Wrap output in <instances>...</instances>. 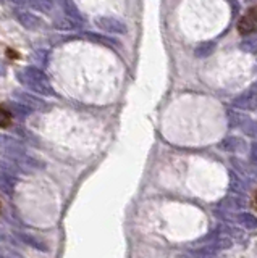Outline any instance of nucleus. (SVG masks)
Instances as JSON below:
<instances>
[{
	"instance_id": "obj_1",
	"label": "nucleus",
	"mask_w": 257,
	"mask_h": 258,
	"mask_svg": "<svg viewBox=\"0 0 257 258\" xmlns=\"http://www.w3.org/2000/svg\"><path fill=\"white\" fill-rule=\"evenodd\" d=\"M17 79L19 81V84L24 86V87L29 90H33V92L37 95H44V97L57 95L52 87V84H50L49 78L45 76V73L36 67L19 68L17 71Z\"/></svg>"
},
{
	"instance_id": "obj_2",
	"label": "nucleus",
	"mask_w": 257,
	"mask_h": 258,
	"mask_svg": "<svg viewBox=\"0 0 257 258\" xmlns=\"http://www.w3.org/2000/svg\"><path fill=\"white\" fill-rule=\"evenodd\" d=\"M5 155H7L8 161H12V163L17 166L19 171H24V173H33V171H37V170L44 168L42 161L37 160L36 156L29 155L26 150L12 152V154H5Z\"/></svg>"
},
{
	"instance_id": "obj_3",
	"label": "nucleus",
	"mask_w": 257,
	"mask_h": 258,
	"mask_svg": "<svg viewBox=\"0 0 257 258\" xmlns=\"http://www.w3.org/2000/svg\"><path fill=\"white\" fill-rule=\"evenodd\" d=\"M95 26L109 34H127V24L113 17H99L95 18Z\"/></svg>"
},
{
	"instance_id": "obj_4",
	"label": "nucleus",
	"mask_w": 257,
	"mask_h": 258,
	"mask_svg": "<svg viewBox=\"0 0 257 258\" xmlns=\"http://www.w3.org/2000/svg\"><path fill=\"white\" fill-rule=\"evenodd\" d=\"M15 18L18 19V23L24 26L29 31H36L42 26V19L33 15L31 12H26V10H15Z\"/></svg>"
},
{
	"instance_id": "obj_5",
	"label": "nucleus",
	"mask_w": 257,
	"mask_h": 258,
	"mask_svg": "<svg viewBox=\"0 0 257 258\" xmlns=\"http://www.w3.org/2000/svg\"><path fill=\"white\" fill-rule=\"evenodd\" d=\"M13 97L17 99V102L26 105V107L33 108V110H42V108L47 107L44 100L39 99L37 95H33V94H28V92H21V90H15Z\"/></svg>"
},
{
	"instance_id": "obj_6",
	"label": "nucleus",
	"mask_w": 257,
	"mask_h": 258,
	"mask_svg": "<svg viewBox=\"0 0 257 258\" xmlns=\"http://www.w3.org/2000/svg\"><path fill=\"white\" fill-rule=\"evenodd\" d=\"M244 205H246L244 197L243 195H238V194H233V195L225 197L223 200H220L219 210L228 211V213H238V211L243 208Z\"/></svg>"
},
{
	"instance_id": "obj_7",
	"label": "nucleus",
	"mask_w": 257,
	"mask_h": 258,
	"mask_svg": "<svg viewBox=\"0 0 257 258\" xmlns=\"http://www.w3.org/2000/svg\"><path fill=\"white\" fill-rule=\"evenodd\" d=\"M238 29H239L241 34H244V36L246 34H251V33L256 31L257 29V7L251 8L249 12L239 19Z\"/></svg>"
},
{
	"instance_id": "obj_8",
	"label": "nucleus",
	"mask_w": 257,
	"mask_h": 258,
	"mask_svg": "<svg viewBox=\"0 0 257 258\" xmlns=\"http://www.w3.org/2000/svg\"><path fill=\"white\" fill-rule=\"evenodd\" d=\"M0 150L3 152V154H12V152H21V150H26L24 147V144L21 140L12 138V136H5V134H0Z\"/></svg>"
},
{
	"instance_id": "obj_9",
	"label": "nucleus",
	"mask_w": 257,
	"mask_h": 258,
	"mask_svg": "<svg viewBox=\"0 0 257 258\" xmlns=\"http://www.w3.org/2000/svg\"><path fill=\"white\" fill-rule=\"evenodd\" d=\"M13 234H15V237H17V239L21 241L23 244H26V245H29V247H33V249H37V250H42V252H45V250L49 249V247L45 245V242H44V241H41V239H39V237H36V236L28 234V232L13 231Z\"/></svg>"
},
{
	"instance_id": "obj_10",
	"label": "nucleus",
	"mask_w": 257,
	"mask_h": 258,
	"mask_svg": "<svg viewBox=\"0 0 257 258\" xmlns=\"http://www.w3.org/2000/svg\"><path fill=\"white\" fill-rule=\"evenodd\" d=\"M15 187H17V174L0 170V192L12 195L15 192Z\"/></svg>"
},
{
	"instance_id": "obj_11",
	"label": "nucleus",
	"mask_w": 257,
	"mask_h": 258,
	"mask_svg": "<svg viewBox=\"0 0 257 258\" xmlns=\"http://www.w3.org/2000/svg\"><path fill=\"white\" fill-rule=\"evenodd\" d=\"M231 163H233L235 170H238V173L243 174L244 178L253 179V181L257 179V166L246 163V161L239 160V158H233V160H231Z\"/></svg>"
},
{
	"instance_id": "obj_12",
	"label": "nucleus",
	"mask_w": 257,
	"mask_h": 258,
	"mask_svg": "<svg viewBox=\"0 0 257 258\" xmlns=\"http://www.w3.org/2000/svg\"><path fill=\"white\" fill-rule=\"evenodd\" d=\"M220 149L225 152H244L246 150V142L241 138H235V136H230L225 140L220 142Z\"/></svg>"
},
{
	"instance_id": "obj_13",
	"label": "nucleus",
	"mask_w": 257,
	"mask_h": 258,
	"mask_svg": "<svg viewBox=\"0 0 257 258\" xmlns=\"http://www.w3.org/2000/svg\"><path fill=\"white\" fill-rule=\"evenodd\" d=\"M7 110L10 111V115L18 116V118H26L33 113V108L26 107V105L19 103V102H10L7 103Z\"/></svg>"
},
{
	"instance_id": "obj_14",
	"label": "nucleus",
	"mask_w": 257,
	"mask_h": 258,
	"mask_svg": "<svg viewBox=\"0 0 257 258\" xmlns=\"http://www.w3.org/2000/svg\"><path fill=\"white\" fill-rule=\"evenodd\" d=\"M236 223L246 227V229H256L257 227V218L248 211H238L236 213Z\"/></svg>"
},
{
	"instance_id": "obj_15",
	"label": "nucleus",
	"mask_w": 257,
	"mask_h": 258,
	"mask_svg": "<svg viewBox=\"0 0 257 258\" xmlns=\"http://www.w3.org/2000/svg\"><path fill=\"white\" fill-rule=\"evenodd\" d=\"M62 8L65 15L72 19L74 23H81V13H79V10L76 8V5H74L72 0H62Z\"/></svg>"
},
{
	"instance_id": "obj_16",
	"label": "nucleus",
	"mask_w": 257,
	"mask_h": 258,
	"mask_svg": "<svg viewBox=\"0 0 257 258\" xmlns=\"http://www.w3.org/2000/svg\"><path fill=\"white\" fill-rule=\"evenodd\" d=\"M230 189L238 195H244L248 190V184L244 183V179H241L238 174H230Z\"/></svg>"
},
{
	"instance_id": "obj_17",
	"label": "nucleus",
	"mask_w": 257,
	"mask_h": 258,
	"mask_svg": "<svg viewBox=\"0 0 257 258\" xmlns=\"http://www.w3.org/2000/svg\"><path fill=\"white\" fill-rule=\"evenodd\" d=\"M233 245V239L228 236H219L215 241H212V247L215 250H225V249H230V247Z\"/></svg>"
},
{
	"instance_id": "obj_18",
	"label": "nucleus",
	"mask_w": 257,
	"mask_h": 258,
	"mask_svg": "<svg viewBox=\"0 0 257 258\" xmlns=\"http://www.w3.org/2000/svg\"><path fill=\"white\" fill-rule=\"evenodd\" d=\"M214 49H215L214 42H202L198 49L194 50V53H196V57H207V55L214 52Z\"/></svg>"
},
{
	"instance_id": "obj_19",
	"label": "nucleus",
	"mask_w": 257,
	"mask_h": 258,
	"mask_svg": "<svg viewBox=\"0 0 257 258\" xmlns=\"http://www.w3.org/2000/svg\"><path fill=\"white\" fill-rule=\"evenodd\" d=\"M29 3L39 12H49L52 8V0H29Z\"/></svg>"
},
{
	"instance_id": "obj_20",
	"label": "nucleus",
	"mask_w": 257,
	"mask_h": 258,
	"mask_svg": "<svg viewBox=\"0 0 257 258\" xmlns=\"http://www.w3.org/2000/svg\"><path fill=\"white\" fill-rule=\"evenodd\" d=\"M0 258H24L19 252L10 249V247L0 245Z\"/></svg>"
},
{
	"instance_id": "obj_21",
	"label": "nucleus",
	"mask_w": 257,
	"mask_h": 258,
	"mask_svg": "<svg viewBox=\"0 0 257 258\" xmlns=\"http://www.w3.org/2000/svg\"><path fill=\"white\" fill-rule=\"evenodd\" d=\"M12 123V115H10V111L7 108H2L0 107V128H7Z\"/></svg>"
},
{
	"instance_id": "obj_22",
	"label": "nucleus",
	"mask_w": 257,
	"mask_h": 258,
	"mask_svg": "<svg viewBox=\"0 0 257 258\" xmlns=\"http://www.w3.org/2000/svg\"><path fill=\"white\" fill-rule=\"evenodd\" d=\"M251 163L257 166V142L251 145Z\"/></svg>"
},
{
	"instance_id": "obj_23",
	"label": "nucleus",
	"mask_w": 257,
	"mask_h": 258,
	"mask_svg": "<svg viewBox=\"0 0 257 258\" xmlns=\"http://www.w3.org/2000/svg\"><path fill=\"white\" fill-rule=\"evenodd\" d=\"M5 239H7V234H5L2 229H0V241H5Z\"/></svg>"
},
{
	"instance_id": "obj_24",
	"label": "nucleus",
	"mask_w": 257,
	"mask_h": 258,
	"mask_svg": "<svg viewBox=\"0 0 257 258\" xmlns=\"http://www.w3.org/2000/svg\"><path fill=\"white\" fill-rule=\"evenodd\" d=\"M256 206H257V197H256Z\"/></svg>"
},
{
	"instance_id": "obj_25",
	"label": "nucleus",
	"mask_w": 257,
	"mask_h": 258,
	"mask_svg": "<svg viewBox=\"0 0 257 258\" xmlns=\"http://www.w3.org/2000/svg\"><path fill=\"white\" fill-rule=\"evenodd\" d=\"M0 210H2V205H0Z\"/></svg>"
}]
</instances>
